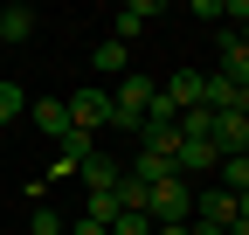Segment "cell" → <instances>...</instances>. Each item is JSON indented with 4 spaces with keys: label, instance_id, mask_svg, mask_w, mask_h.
<instances>
[{
    "label": "cell",
    "instance_id": "obj_22",
    "mask_svg": "<svg viewBox=\"0 0 249 235\" xmlns=\"http://www.w3.org/2000/svg\"><path fill=\"white\" fill-rule=\"evenodd\" d=\"M229 21H235V35L249 42V0H229Z\"/></svg>",
    "mask_w": 249,
    "mask_h": 235
},
{
    "label": "cell",
    "instance_id": "obj_1",
    "mask_svg": "<svg viewBox=\"0 0 249 235\" xmlns=\"http://www.w3.org/2000/svg\"><path fill=\"white\" fill-rule=\"evenodd\" d=\"M152 97H160L152 76H118V90H111V125H118V132H145Z\"/></svg>",
    "mask_w": 249,
    "mask_h": 235
},
{
    "label": "cell",
    "instance_id": "obj_20",
    "mask_svg": "<svg viewBox=\"0 0 249 235\" xmlns=\"http://www.w3.org/2000/svg\"><path fill=\"white\" fill-rule=\"evenodd\" d=\"M111 235H152V215H118Z\"/></svg>",
    "mask_w": 249,
    "mask_h": 235
},
{
    "label": "cell",
    "instance_id": "obj_2",
    "mask_svg": "<svg viewBox=\"0 0 249 235\" xmlns=\"http://www.w3.org/2000/svg\"><path fill=\"white\" fill-rule=\"evenodd\" d=\"M145 215L152 221H194V180H152L145 187Z\"/></svg>",
    "mask_w": 249,
    "mask_h": 235
},
{
    "label": "cell",
    "instance_id": "obj_18",
    "mask_svg": "<svg viewBox=\"0 0 249 235\" xmlns=\"http://www.w3.org/2000/svg\"><path fill=\"white\" fill-rule=\"evenodd\" d=\"M83 215H90V221H104V228H111V221L124 215V208H118V187H104V194H90V208H83Z\"/></svg>",
    "mask_w": 249,
    "mask_h": 235
},
{
    "label": "cell",
    "instance_id": "obj_15",
    "mask_svg": "<svg viewBox=\"0 0 249 235\" xmlns=\"http://www.w3.org/2000/svg\"><path fill=\"white\" fill-rule=\"evenodd\" d=\"M35 7H0V35H7V42H28V35H35Z\"/></svg>",
    "mask_w": 249,
    "mask_h": 235
},
{
    "label": "cell",
    "instance_id": "obj_19",
    "mask_svg": "<svg viewBox=\"0 0 249 235\" xmlns=\"http://www.w3.org/2000/svg\"><path fill=\"white\" fill-rule=\"evenodd\" d=\"M28 235H70V228H62V215L42 201V208H35V221H28Z\"/></svg>",
    "mask_w": 249,
    "mask_h": 235
},
{
    "label": "cell",
    "instance_id": "obj_10",
    "mask_svg": "<svg viewBox=\"0 0 249 235\" xmlns=\"http://www.w3.org/2000/svg\"><path fill=\"white\" fill-rule=\"evenodd\" d=\"M208 138H214V152H222V159H229V152H242V145H249V118L214 111V132H208Z\"/></svg>",
    "mask_w": 249,
    "mask_h": 235
},
{
    "label": "cell",
    "instance_id": "obj_17",
    "mask_svg": "<svg viewBox=\"0 0 249 235\" xmlns=\"http://www.w3.org/2000/svg\"><path fill=\"white\" fill-rule=\"evenodd\" d=\"M214 173H222V187H229V194H249V159H242V152H229Z\"/></svg>",
    "mask_w": 249,
    "mask_h": 235
},
{
    "label": "cell",
    "instance_id": "obj_9",
    "mask_svg": "<svg viewBox=\"0 0 249 235\" xmlns=\"http://www.w3.org/2000/svg\"><path fill=\"white\" fill-rule=\"evenodd\" d=\"M173 166H180V180H194V173H214V166H222V152H214L208 138H180Z\"/></svg>",
    "mask_w": 249,
    "mask_h": 235
},
{
    "label": "cell",
    "instance_id": "obj_14",
    "mask_svg": "<svg viewBox=\"0 0 249 235\" xmlns=\"http://www.w3.org/2000/svg\"><path fill=\"white\" fill-rule=\"evenodd\" d=\"M90 152H97V138H83V132H70V138L55 145V173H83V159H90Z\"/></svg>",
    "mask_w": 249,
    "mask_h": 235
},
{
    "label": "cell",
    "instance_id": "obj_7",
    "mask_svg": "<svg viewBox=\"0 0 249 235\" xmlns=\"http://www.w3.org/2000/svg\"><path fill=\"white\" fill-rule=\"evenodd\" d=\"M28 118H35V132L42 138H70V111H62V97H28Z\"/></svg>",
    "mask_w": 249,
    "mask_h": 235
},
{
    "label": "cell",
    "instance_id": "obj_4",
    "mask_svg": "<svg viewBox=\"0 0 249 235\" xmlns=\"http://www.w3.org/2000/svg\"><path fill=\"white\" fill-rule=\"evenodd\" d=\"M160 90H166V104H173L180 118H187V111H208V69H173Z\"/></svg>",
    "mask_w": 249,
    "mask_h": 235
},
{
    "label": "cell",
    "instance_id": "obj_24",
    "mask_svg": "<svg viewBox=\"0 0 249 235\" xmlns=\"http://www.w3.org/2000/svg\"><path fill=\"white\" fill-rule=\"evenodd\" d=\"M70 235H111V228H104V221H90V215H83V221H76Z\"/></svg>",
    "mask_w": 249,
    "mask_h": 235
},
{
    "label": "cell",
    "instance_id": "obj_6",
    "mask_svg": "<svg viewBox=\"0 0 249 235\" xmlns=\"http://www.w3.org/2000/svg\"><path fill=\"white\" fill-rule=\"evenodd\" d=\"M152 21H160V0H124V7L111 14V35H118L124 49H132V35H145Z\"/></svg>",
    "mask_w": 249,
    "mask_h": 235
},
{
    "label": "cell",
    "instance_id": "obj_16",
    "mask_svg": "<svg viewBox=\"0 0 249 235\" xmlns=\"http://www.w3.org/2000/svg\"><path fill=\"white\" fill-rule=\"evenodd\" d=\"M14 118H28V90H21L14 76H0V132L14 125Z\"/></svg>",
    "mask_w": 249,
    "mask_h": 235
},
{
    "label": "cell",
    "instance_id": "obj_25",
    "mask_svg": "<svg viewBox=\"0 0 249 235\" xmlns=\"http://www.w3.org/2000/svg\"><path fill=\"white\" fill-rule=\"evenodd\" d=\"M242 159H249V145H242Z\"/></svg>",
    "mask_w": 249,
    "mask_h": 235
},
{
    "label": "cell",
    "instance_id": "obj_5",
    "mask_svg": "<svg viewBox=\"0 0 249 235\" xmlns=\"http://www.w3.org/2000/svg\"><path fill=\"white\" fill-rule=\"evenodd\" d=\"M194 221L201 228H235V194L229 187H201L194 194Z\"/></svg>",
    "mask_w": 249,
    "mask_h": 235
},
{
    "label": "cell",
    "instance_id": "obj_11",
    "mask_svg": "<svg viewBox=\"0 0 249 235\" xmlns=\"http://www.w3.org/2000/svg\"><path fill=\"white\" fill-rule=\"evenodd\" d=\"M124 63H132V49H124L118 35H97V49H90V69H97V76H124Z\"/></svg>",
    "mask_w": 249,
    "mask_h": 235
},
{
    "label": "cell",
    "instance_id": "obj_12",
    "mask_svg": "<svg viewBox=\"0 0 249 235\" xmlns=\"http://www.w3.org/2000/svg\"><path fill=\"white\" fill-rule=\"evenodd\" d=\"M124 180V166L118 159H104V152H90L83 159V194H104V187H118Z\"/></svg>",
    "mask_w": 249,
    "mask_h": 235
},
{
    "label": "cell",
    "instance_id": "obj_3",
    "mask_svg": "<svg viewBox=\"0 0 249 235\" xmlns=\"http://www.w3.org/2000/svg\"><path fill=\"white\" fill-rule=\"evenodd\" d=\"M62 111H70V132L97 138V132L111 125V90H97V83H83V90H70V97H62Z\"/></svg>",
    "mask_w": 249,
    "mask_h": 235
},
{
    "label": "cell",
    "instance_id": "obj_21",
    "mask_svg": "<svg viewBox=\"0 0 249 235\" xmlns=\"http://www.w3.org/2000/svg\"><path fill=\"white\" fill-rule=\"evenodd\" d=\"M194 21H229V0H194Z\"/></svg>",
    "mask_w": 249,
    "mask_h": 235
},
{
    "label": "cell",
    "instance_id": "obj_13",
    "mask_svg": "<svg viewBox=\"0 0 249 235\" xmlns=\"http://www.w3.org/2000/svg\"><path fill=\"white\" fill-rule=\"evenodd\" d=\"M222 76H229V83H249V42L235 35V28L222 35Z\"/></svg>",
    "mask_w": 249,
    "mask_h": 235
},
{
    "label": "cell",
    "instance_id": "obj_26",
    "mask_svg": "<svg viewBox=\"0 0 249 235\" xmlns=\"http://www.w3.org/2000/svg\"><path fill=\"white\" fill-rule=\"evenodd\" d=\"M0 42H7V35H0Z\"/></svg>",
    "mask_w": 249,
    "mask_h": 235
},
{
    "label": "cell",
    "instance_id": "obj_8",
    "mask_svg": "<svg viewBox=\"0 0 249 235\" xmlns=\"http://www.w3.org/2000/svg\"><path fill=\"white\" fill-rule=\"evenodd\" d=\"M173 173H180V166H173V145H139L132 180H145V187H152V180H173Z\"/></svg>",
    "mask_w": 249,
    "mask_h": 235
},
{
    "label": "cell",
    "instance_id": "obj_23",
    "mask_svg": "<svg viewBox=\"0 0 249 235\" xmlns=\"http://www.w3.org/2000/svg\"><path fill=\"white\" fill-rule=\"evenodd\" d=\"M152 235H194L187 221H152Z\"/></svg>",
    "mask_w": 249,
    "mask_h": 235
}]
</instances>
